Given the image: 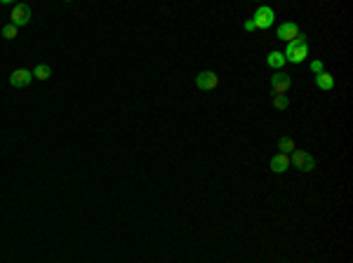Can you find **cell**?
I'll return each instance as SVG.
<instances>
[{"mask_svg": "<svg viewBox=\"0 0 353 263\" xmlns=\"http://www.w3.org/2000/svg\"><path fill=\"white\" fill-rule=\"evenodd\" d=\"M269 167H271L273 174H285L287 172V167H290V155H285V153L273 155L271 162H269Z\"/></svg>", "mask_w": 353, "mask_h": 263, "instance_id": "9c48e42d", "label": "cell"}, {"mask_svg": "<svg viewBox=\"0 0 353 263\" xmlns=\"http://www.w3.org/2000/svg\"><path fill=\"white\" fill-rule=\"evenodd\" d=\"M323 71H325L323 61H320V59H313V61H311V73H313V75H318V73H323Z\"/></svg>", "mask_w": 353, "mask_h": 263, "instance_id": "2e32d148", "label": "cell"}, {"mask_svg": "<svg viewBox=\"0 0 353 263\" xmlns=\"http://www.w3.org/2000/svg\"><path fill=\"white\" fill-rule=\"evenodd\" d=\"M292 85V78L285 71H278L276 75H271V92L273 94H287Z\"/></svg>", "mask_w": 353, "mask_h": 263, "instance_id": "52a82bcc", "label": "cell"}, {"mask_svg": "<svg viewBox=\"0 0 353 263\" xmlns=\"http://www.w3.org/2000/svg\"><path fill=\"white\" fill-rule=\"evenodd\" d=\"M254 26H257V31L262 28V31H266V28H271L273 24H276V12H273L271 7H266V5H262V7L254 9Z\"/></svg>", "mask_w": 353, "mask_h": 263, "instance_id": "7a4b0ae2", "label": "cell"}, {"mask_svg": "<svg viewBox=\"0 0 353 263\" xmlns=\"http://www.w3.org/2000/svg\"><path fill=\"white\" fill-rule=\"evenodd\" d=\"M31 73H33V78H36V80H50V75H52V66L38 64Z\"/></svg>", "mask_w": 353, "mask_h": 263, "instance_id": "4fadbf2b", "label": "cell"}, {"mask_svg": "<svg viewBox=\"0 0 353 263\" xmlns=\"http://www.w3.org/2000/svg\"><path fill=\"white\" fill-rule=\"evenodd\" d=\"M31 19H33V12H31V7H28V5L19 2V5H14V7H12V14H9V24H12V26L21 28V26H26Z\"/></svg>", "mask_w": 353, "mask_h": 263, "instance_id": "277c9868", "label": "cell"}, {"mask_svg": "<svg viewBox=\"0 0 353 263\" xmlns=\"http://www.w3.org/2000/svg\"><path fill=\"white\" fill-rule=\"evenodd\" d=\"M219 75L214 71H200L198 75H196V87H198L200 92H212L219 87Z\"/></svg>", "mask_w": 353, "mask_h": 263, "instance_id": "5b68a950", "label": "cell"}, {"mask_svg": "<svg viewBox=\"0 0 353 263\" xmlns=\"http://www.w3.org/2000/svg\"><path fill=\"white\" fill-rule=\"evenodd\" d=\"M278 151L285 155L294 153V151H297V141H294L292 136H281V139H278Z\"/></svg>", "mask_w": 353, "mask_h": 263, "instance_id": "7c38bea8", "label": "cell"}, {"mask_svg": "<svg viewBox=\"0 0 353 263\" xmlns=\"http://www.w3.org/2000/svg\"><path fill=\"white\" fill-rule=\"evenodd\" d=\"M290 164H294L301 172H313V169H316V158L308 153V151H299L297 148L290 158Z\"/></svg>", "mask_w": 353, "mask_h": 263, "instance_id": "3957f363", "label": "cell"}, {"mask_svg": "<svg viewBox=\"0 0 353 263\" xmlns=\"http://www.w3.org/2000/svg\"><path fill=\"white\" fill-rule=\"evenodd\" d=\"M0 2H2V0H0Z\"/></svg>", "mask_w": 353, "mask_h": 263, "instance_id": "ac0fdd59", "label": "cell"}, {"mask_svg": "<svg viewBox=\"0 0 353 263\" xmlns=\"http://www.w3.org/2000/svg\"><path fill=\"white\" fill-rule=\"evenodd\" d=\"M31 80H33V73L28 71V68H17V71H12V75H9V85H12V87H17V90L28 87Z\"/></svg>", "mask_w": 353, "mask_h": 263, "instance_id": "ba28073f", "label": "cell"}, {"mask_svg": "<svg viewBox=\"0 0 353 263\" xmlns=\"http://www.w3.org/2000/svg\"><path fill=\"white\" fill-rule=\"evenodd\" d=\"M266 64L271 66L273 71H282V66L287 64V61H285V54H282V52L273 50V52H269V56H266Z\"/></svg>", "mask_w": 353, "mask_h": 263, "instance_id": "8fae6325", "label": "cell"}, {"mask_svg": "<svg viewBox=\"0 0 353 263\" xmlns=\"http://www.w3.org/2000/svg\"><path fill=\"white\" fill-rule=\"evenodd\" d=\"M0 33H2V38H5V40H14V38L19 36V28L17 26H12V24H5V26L0 28Z\"/></svg>", "mask_w": 353, "mask_h": 263, "instance_id": "9a60e30c", "label": "cell"}, {"mask_svg": "<svg viewBox=\"0 0 353 263\" xmlns=\"http://www.w3.org/2000/svg\"><path fill=\"white\" fill-rule=\"evenodd\" d=\"M276 36H278V40H285V43L290 45V43L299 40V38L304 36V33L299 31V26L294 24V21H285V24H281V26H278V31H276Z\"/></svg>", "mask_w": 353, "mask_h": 263, "instance_id": "8992f818", "label": "cell"}, {"mask_svg": "<svg viewBox=\"0 0 353 263\" xmlns=\"http://www.w3.org/2000/svg\"><path fill=\"white\" fill-rule=\"evenodd\" d=\"M316 87L318 90H323V92H332L335 90V78L330 75V73H318L316 75Z\"/></svg>", "mask_w": 353, "mask_h": 263, "instance_id": "30bf717a", "label": "cell"}, {"mask_svg": "<svg viewBox=\"0 0 353 263\" xmlns=\"http://www.w3.org/2000/svg\"><path fill=\"white\" fill-rule=\"evenodd\" d=\"M271 106H273L276 110H285L287 106H290V99H287V94H273Z\"/></svg>", "mask_w": 353, "mask_h": 263, "instance_id": "5bb4252c", "label": "cell"}, {"mask_svg": "<svg viewBox=\"0 0 353 263\" xmlns=\"http://www.w3.org/2000/svg\"><path fill=\"white\" fill-rule=\"evenodd\" d=\"M285 61H290V64H301L304 59L308 56V43H306V36H301L299 40L290 43V45L285 47Z\"/></svg>", "mask_w": 353, "mask_h": 263, "instance_id": "6da1fadb", "label": "cell"}, {"mask_svg": "<svg viewBox=\"0 0 353 263\" xmlns=\"http://www.w3.org/2000/svg\"><path fill=\"white\" fill-rule=\"evenodd\" d=\"M245 31H250V33H252V31H257V26H254L252 19H247V21H245Z\"/></svg>", "mask_w": 353, "mask_h": 263, "instance_id": "e0dca14e", "label": "cell"}]
</instances>
